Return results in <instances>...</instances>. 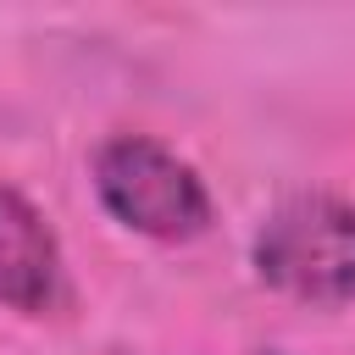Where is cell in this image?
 <instances>
[{
  "instance_id": "1",
  "label": "cell",
  "mask_w": 355,
  "mask_h": 355,
  "mask_svg": "<svg viewBox=\"0 0 355 355\" xmlns=\"http://www.w3.org/2000/svg\"><path fill=\"white\" fill-rule=\"evenodd\" d=\"M255 272L300 305H355V205L288 194L255 233Z\"/></svg>"
},
{
  "instance_id": "2",
  "label": "cell",
  "mask_w": 355,
  "mask_h": 355,
  "mask_svg": "<svg viewBox=\"0 0 355 355\" xmlns=\"http://www.w3.org/2000/svg\"><path fill=\"white\" fill-rule=\"evenodd\" d=\"M94 194L122 227L166 244L194 239L211 222V194L200 172L178 150L144 133H122L94 150Z\"/></svg>"
},
{
  "instance_id": "3",
  "label": "cell",
  "mask_w": 355,
  "mask_h": 355,
  "mask_svg": "<svg viewBox=\"0 0 355 355\" xmlns=\"http://www.w3.org/2000/svg\"><path fill=\"white\" fill-rule=\"evenodd\" d=\"M61 300V244L50 222L0 183V305L22 316H44Z\"/></svg>"
}]
</instances>
